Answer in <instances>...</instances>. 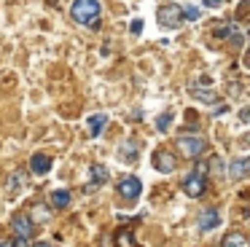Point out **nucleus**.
Returning <instances> with one entry per match:
<instances>
[{"mask_svg": "<svg viewBox=\"0 0 250 247\" xmlns=\"http://www.w3.org/2000/svg\"><path fill=\"white\" fill-rule=\"evenodd\" d=\"M19 188H22V172H14L8 177V191H19Z\"/></svg>", "mask_w": 250, "mask_h": 247, "instance_id": "obj_19", "label": "nucleus"}, {"mask_svg": "<svg viewBox=\"0 0 250 247\" xmlns=\"http://www.w3.org/2000/svg\"><path fill=\"white\" fill-rule=\"evenodd\" d=\"M86 124H89V137H100L108 126V113H94V116H89Z\"/></svg>", "mask_w": 250, "mask_h": 247, "instance_id": "obj_9", "label": "nucleus"}, {"mask_svg": "<svg viewBox=\"0 0 250 247\" xmlns=\"http://www.w3.org/2000/svg\"><path fill=\"white\" fill-rule=\"evenodd\" d=\"M205 169H207L205 164H196V169L186 175V180H183V191H186V196L199 199L202 193L207 191V177H205Z\"/></svg>", "mask_w": 250, "mask_h": 247, "instance_id": "obj_2", "label": "nucleus"}, {"mask_svg": "<svg viewBox=\"0 0 250 247\" xmlns=\"http://www.w3.org/2000/svg\"><path fill=\"white\" fill-rule=\"evenodd\" d=\"M30 220H38V223H46V220H49V209L46 207H41V204H35L33 207V218Z\"/></svg>", "mask_w": 250, "mask_h": 247, "instance_id": "obj_18", "label": "nucleus"}, {"mask_svg": "<svg viewBox=\"0 0 250 247\" xmlns=\"http://www.w3.org/2000/svg\"><path fill=\"white\" fill-rule=\"evenodd\" d=\"M178 150L188 159H199L202 153L207 150V143L202 137H180L178 140Z\"/></svg>", "mask_w": 250, "mask_h": 247, "instance_id": "obj_5", "label": "nucleus"}, {"mask_svg": "<svg viewBox=\"0 0 250 247\" xmlns=\"http://www.w3.org/2000/svg\"><path fill=\"white\" fill-rule=\"evenodd\" d=\"M221 247H248V236H245V234H239V231H234V234L223 236Z\"/></svg>", "mask_w": 250, "mask_h": 247, "instance_id": "obj_16", "label": "nucleus"}, {"mask_svg": "<svg viewBox=\"0 0 250 247\" xmlns=\"http://www.w3.org/2000/svg\"><path fill=\"white\" fill-rule=\"evenodd\" d=\"M70 202H73V196H70L67 188H54V191H51V207L65 209V207H70Z\"/></svg>", "mask_w": 250, "mask_h": 247, "instance_id": "obj_12", "label": "nucleus"}, {"mask_svg": "<svg viewBox=\"0 0 250 247\" xmlns=\"http://www.w3.org/2000/svg\"><path fill=\"white\" fill-rule=\"evenodd\" d=\"M100 11L103 8H100L97 0H73V5H70V16L78 24H86V27H97Z\"/></svg>", "mask_w": 250, "mask_h": 247, "instance_id": "obj_1", "label": "nucleus"}, {"mask_svg": "<svg viewBox=\"0 0 250 247\" xmlns=\"http://www.w3.org/2000/svg\"><path fill=\"white\" fill-rule=\"evenodd\" d=\"M205 3H207V5H221L223 0H205Z\"/></svg>", "mask_w": 250, "mask_h": 247, "instance_id": "obj_22", "label": "nucleus"}, {"mask_svg": "<svg viewBox=\"0 0 250 247\" xmlns=\"http://www.w3.org/2000/svg\"><path fill=\"white\" fill-rule=\"evenodd\" d=\"M119 159L124 161V164H135L137 161V143L135 140H129V143H124L119 148Z\"/></svg>", "mask_w": 250, "mask_h": 247, "instance_id": "obj_13", "label": "nucleus"}, {"mask_svg": "<svg viewBox=\"0 0 250 247\" xmlns=\"http://www.w3.org/2000/svg\"><path fill=\"white\" fill-rule=\"evenodd\" d=\"M30 169H33V175H49L51 172V159L46 153H35L33 159H30Z\"/></svg>", "mask_w": 250, "mask_h": 247, "instance_id": "obj_10", "label": "nucleus"}, {"mask_svg": "<svg viewBox=\"0 0 250 247\" xmlns=\"http://www.w3.org/2000/svg\"><path fill=\"white\" fill-rule=\"evenodd\" d=\"M14 231H17V236H19V242L14 247H27V239L33 236V220L24 212L14 215Z\"/></svg>", "mask_w": 250, "mask_h": 247, "instance_id": "obj_6", "label": "nucleus"}, {"mask_svg": "<svg viewBox=\"0 0 250 247\" xmlns=\"http://www.w3.org/2000/svg\"><path fill=\"white\" fill-rule=\"evenodd\" d=\"M248 166H250V161H248V159L229 161V166H226V177H231V180H242V177L248 175Z\"/></svg>", "mask_w": 250, "mask_h": 247, "instance_id": "obj_11", "label": "nucleus"}, {"mask_svg": "<svg viewBox=\"0 0 250 247\" xmlns=\"http://www.w3.org/2000/svg\"><path fill=\"white\" fill-rule=\"evenodd\" d=\"M153 166H156L159 172H164V175H169V172H175V166H178V161H175V156L169 153V150L159 148L156 153H153Z\"/></svg>", "mask_w": 250, "mask_h": 247, "instance_id": "obj_7", "label": "nucleus"}, {"mask_svg": "<svg viewBox=\"0 0 250 247\" xmlns=\"http://www.w3.org/2000/svg\"><path fill=\"white\" fill-rule=\"evenodd\" d=\"M183 19H191V21H196V19H199V8H196V5H188V8L183 11Z\"/></svg>", "mask_w": 250, "mask_h": 247, "instance_id": "obj_20", "label": "nucleus"}, {"mask_svg": "<svg viewBox=\"0 0 250 247\" xmlns=\"http://www.w3.org/2000/svg\"><path fill=\"white\" fill-rule=\"evenodd\" d=\"M116 245L119 247H140L135 242V236H132V228H119L116 231Z\"/></svg>", "mask_w": 250, "mask_h": 247, "instance_id": "obj_14", "label": "nucleus"}, {"mask_svg": "<svg viewBox=\"0 0 250 247\" xmlns=\"http://www.w3.org/2000/svg\"><path fill=\"white\" fill-rule=\"evenodd\" d=\"M89 172H92V185H105L108 183V166L105 164H94Z\"/></svg>", "mask_w": 250, "mask_h": 247, "instance_id": "obj_15", "label": "nucleus"}, {"mask_svg": "<svg viewBox=\"0 0 250 247\" xmlns=\"http://www.w3.org/2000/svg\"><path fill=\"white\" fill-rule=\"evenodd\" d=\"M156 19H159V24L167 27V30H178V27L183 24V8H180L178 3H164V5H159Z\"/></svg>", "mask_w": 250, "mask_h": 247, "instance_id": "obj_3", "label": "nucleus"}, {"mask_svg": "<svg viewBox=\"0 0 250 247\" xmlns=\"http://www.w3.org/2000/svg\"><path fill=\"white\" fill-rule=\"evenodd\" d=\"M119 196H124V202H137V196L143 193V180L137 175H126V177H121V183H119Z\"/></svg>", "mask_w": 250, "mask_h": 247, "instance_id": "obj_4", "label": "nucleus"}, {"mask_svg": "<svg viewBox=\"0 0 250 247\" xmlns=\"http://www.w3.org/2000/svg\"><path fill=\"white\" fill-rule=\"evenodd\" d=\"M0 247H14V242H0Z\"/></svg>", "mask_w": 250, "mask_h": 247, "instance_id": "obj_23", "label": "nucleus"}, {"mask_svg": "<svg viewBox=\"0 0 250 247\" xmlns=\"http://www.w3.org/2000/svg\"><path fill=\"white\" fill-rule=\"evenodd\" d=\"M35 247H54V245H46V242H43V245H35Z\"/></svg>", "mask_w": 250, "mask_h": 247, "instance_id": "obj_24", "label": "nucleus"}, {"mask_svg": "<svg viewBox=\"0 0 250 247\" xmlns=\"http://www.w3.org/2000/svg\"><path fill=\"white\" fill-rule=\"evenodd\" d=\"M199 231H212L221 226V215H218V209H205V212L199 215Z\"/></svg>", "mask_w": 250, "mask_h": 247, "instance_id": "obj_8", "label": "nucleus"}, {"mask_svg": "<svg viewBox=\"0 0 250 247\" xmlns=\"http://www.w3.org/2000/svg\"><path fill=\"white\" fill-rule=\"evenodd\" d=\"M172 118H175V113H172V110H164L162 116L156 118V129H159V132H167L169 124H172Z\"/></svg>", "mask_w": 250, "mask_h": 247, "instance_id": "obj_17", "label": "nucleus"}, {"mask_svg": "<svg viewBox=\"0 0 250 247\" xmlns=\"http://www.w3.org/2000/svg\"><path fill=\"white\" fill-rule=\"evenodd\" d=\"M129 32H132V35H140V32H143V19H132L129 21Z\"/></svg>", "mask_w": 250, "mask_h": 247, "instance_id": "obj_21", "label": "nucleus"}]
</instances>
